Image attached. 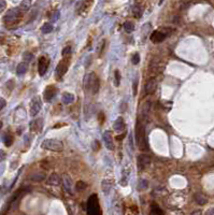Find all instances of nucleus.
I'll list each match as a JSON object with an SVG mask.
<instances>
[{"label":"nucleus","instance_id":"20e7f679","mask_svg":"<svg viewBox=\"0 0 214 215\" xmlns=\"http://www.w3.org/2000/svg\"><path fill=\"white\" fill-rule=\"evenodd\" d=\"M22 17V10L21 9H11L8 11V13L4 16V23L6 25H13L17 23Z\"/></svg>","mask_w":214,"mask_h":215},{"label":"nucleus","instance_id":"a878e982","mask_svg":"<svg viewBox=\"0 0 214 215\" xmlns=\"http://www.w3.org/2000/svg\"><path fill=\"white\" fill-rule=\"evenodd\" d=\"M3 142L4 144L6 145V146H10V145H12L13 143V137L11 136V134H6V136L3 137Z\"/></svg>","mask_w":214,"mask_h":215},{"label":"nucleus","instance_id":"bb28decb","mask_svg":"<svg viewBox=\"0 0 214 215\" xmlns=\"http://www.w3.org/2000/svg\"><path fill=\"white\" fill-rule=\"evenodd\" d=\"M114 83H115V86L119 87V82H121V74H119V70H115L114 72Z\"/></svg>","mask_w":214,"mask_h":215},{"label":"nucleus","instance_id":"72a5a7b5","mask_svg":"<svg viewBox=\"0 0 214 215\" xmlns=\"http://www.w3.org/2000/svg\"><path fill=\"white\" fill-rule=\"evenodd\" d=\"M6 8V0H0V13H2Z\"/></svg>","mask_w":214,"mask_h":215},{"label":"nucleus","instance_id":"393cba45","mask_svg":"<svg viewBox=\"0 0 214 215\" xmlns=\"http://www.w3.org/2000/svg\"><path fill=\"white\" fill-rule=\"evenodd\" d=\"M132 13H134L135 17H137V18L141 17V15H142V9H141V6H135L134 8H132Z\"/></svg>","mask_w":214,"mask_h":215},{"label":"nucleus","instance_id":"f257e3e1","mask_svg":"<svg viewBox=\"0 0 214 215\" xmlns=\"http://www.w3.org/2000/svg\"><path fill=\"white\" fill-rule=\"evenodd\" d=\"M99 86H100V83H99V80H98V77L94 72L89 73V74H87L86 77H85L84 87L86 90H91L94 94H96V93L99 90Z\"/></svg>","mask_w":214,"mask_h":215},{"label":"nucleus","instance_id":"9b49d317","mask_svg":"<svg viewBox=\"0 0 214 215\" xmlns=\"http://www.w3.org/2000/svg\"><path fill=\"white\" fill-rule=\"evenodd\" d=\"M103 140H104V144L106 146L108 147V149L112 151L114 149V144H113V138H112V134H111L110 131H106L103 133Z\"/></svg>","mask_w":214,"mask_h":215},{"label":"nucleus","instance_id":"dca6fc26","mask_svg":"<svg viewBox=\"0 0 214 215\" xmlns=\"http://www.w3.org/2000/svg\"><path fill=\"white\" fill-rule=\"evenodd\" d=\"M62 101L64 105H70L74 101V96L71 93H64L62 96Z\"/></svg>","mask_w":214,"mask_h":215},{"label":"nucleus","instance_id":"9d476101","mask_svg":"<svg viewBox=\"0 0 214 215\" xmlns=\"http://www.w3.org/2000/svg\"><path fill=\"white\" fill-rule=\"evenodd\" d=\"M98 208H99V205H98V201H97V196H95V195H93V196L89 198L88 202H87V212H91V209H95L96 212L97 213H99V211H98Z\"/></svg>","mask_w":214,"mask_h":215},{"label":"nucleus","instance_id":"0eeeda50","mask_svg":"<svg viewBox=\"0 0 214 215\" xmlns=\"http://www.w3.org/2000/svg\"><path fill=\"white\" fill-rule=\"evenodd\" d=\"M57 94V88L53 85H50L45 88L44 93H43V97H44V100L45 101H51L54 97L56 96Z\"/></svg>","mask_w":214,"mask_h":215},{"label":"nucleus","instance_id":"cd10ccee","mask_svg":"<svg viewBox=\"0 0 214 215\" xmlns=\"http://www.w3.org/2000/svg\"><path fill=\"white\" fill-rule=\"evenodd\" d=\"M131 62L134 65H138L139 62H140V55H139L138 53H135L131 57Z\"/></svg>","mask_w":214,"mask_h":215},{"label":"nucleus","instance_id":"c9c22d12","mask_svg":"<svg viewBox=\"0 0 214 215\" xmlns=\"http://www.w3.org/2000/svg\"><path fill=\"white\" fill-rule=\"evenodd\" d=\"M6 152L2 151V149H0V161H3L4 159H6Z\"/></svg>","mask_w":214,"mask_h":215},{"label":"nucleus","instance_id":"6e6552de","mask_svg":"<svg viewBox=\"0 0 214 215\" xmlns=\"http://www.w3.org/2000/svg\"><path fill=\"white\" fill-rule=\"evenodd\" d=\"M41 110V102L38 98L32 99L31 103H30V114L32 116H34L36 114H38L39 111Z\"/></svg>","mask_w":214,"mask_h":215},{"label":"nucleus","instance_id":"f03ea898","mask_svg":"<svg viewBox=\"0 0 214 215\" xmlns=\"http://www.w3.org/2000/svg\"><path fill=\"white\" fill-rule=\"evenodd\" d=\"M136 141L140 149H142V151L147 149V142H146V139H145V128H144V126L141 123L137 124Z\"/></svg>","mask_w":214,"mask_h":215},{"label":"nucleus","instance_id":"2f4dec72","mask_svg":"<svg viewBox=\"0 0 214 215\" xmlns=\"http://www.w3.org/2000/svg\"><path fill=\"white\" fill-rule=\"evenodd\" d=\"M70 53H71V47L70 46H66L64 50H63V56L64 57H67V56H69L70 55Z\"/></svg>","mask_w":214,"mask_h":215},{"label":"nucleus","instance_id":"c756f323","mask_svg":"<svg viewBox=\"0 0 214 215\" xmlns=\"http://www.w3.org/2000/svg\"><path fill=\"white\" fill-rule=\"evenodd\" d=\"M147 186H148V183L145 180H141L140 183H139V188H140V189H145V188H147Z\"/></svg>","mask_w":214,"mask_h":215},{"label":"nucleus","instance_id":"4468645a","mask_svg":"<svg viewBox=\"0 0 214 215\" xmlns=\"http://www.w3.org/2000/svg\"><path fill=\"white\" fill-rule=\"evenodd\" d=\"M42 126H43V121L41 118L39 119H36V121H31L30 123V129L32 130V131H41V129H42Z\"/></svg>","mask_w":214,"mask_h":215},{"label":"nucleus","instance_id":"39448f33","mask_svg":"<svg viewBox=\"0 0 214 215\" xmlns=\"http://www.w3.org/2000/svg\"><path fill=\"white\" fill-rule=\"evenodd\" d=\"M68 67H69V62L67 58H65V59L62 60V62L58 64V66L56 67V75H57L58 78H62L63 75L67 72Z\"/></svg>","mask_w":214,"mask_h":215},{"label":"nucleus","instance_id":"412c9836","mask_svg":"<svg viewBox=\"0 0 214 215\" xmlns=\"http://www.w3.org/2000/svg\"><path fill=\"white\" fill-rule=\"evenodd\" d=\"M54 29L53 25H52L51 23H45L42 25V27H41V31L43 32V34H50V32H52Z\"/></svg>","mask_w":214,"mask_h":215},{"label":"nucleus","instance_id":"f3484780","mask_svg":"<svg viewBox=\"0 0 214 215\" xmlns=\"http://www.w3.org/2000/svg\"><path fill=\"white\" fill-rule=\"evenodd\" d=\"M27 70H28L27 62H21V64H18V66L16 68V73L18 75H23L27 72Z\"/></svg>","mask_w":214,"mask_h":215},{"label":"nucleus","instance_id":"c85d7f7f","mask_svg":"<svg viewBox=\"0 0 214 215\" xmlns=\"http://www.w3.org/2000/svg\"><path fill=\"white\" fill-rule=\"evenodd\" d=\"M151 213H152V214H159V215H161V214H163V211H161V210H159V208L157 207V205H153Z\"/></svg>","mask_w":214,"mask_h":215},{"label":"nucleus","instance_id":"7c9ffc66","mask_svg":"<svg viewBox=\"0 0 214 215\" xmlns=\"http://www.w3.org/2000/svg\"><path fill=\"white\" fill-rule=\"evenodd\" d=\"M86 188V184L84 183L83 181H80V182H78V184H76V189L78 190H83V189H85Z\"/></svg>","mask_w":214,"mask_h":215},{"label":"nucleus","instance_id":"2eb2a0df","mask_svg":"<svg viewBox=\"0 0 214 215\" xmlns=\"http://www.w3.org/2000/svg\"><path fill=\"white\" fill-rule=\"evenodd\" d=\"M113 129L115 131H122L125 129V123H124L123 117H119L116 121L113 123Z\"/></svg>","mask_w":214,"mask_h":215},{"label":"nucleus","instance_id":"1a4fd4ad","mask_svg":"<svg viewBox=\"0 0 214 215\" xmlns=\"http://www.w3.org/2000/svg\"><path fill=\"white\" fill-rule=\"evenodd\" d=\"M166 34L165 32H163V31H154L152 34V36H151V41L152 42H154V43H160V42H163L164 40L166 39Z\"/></svg>","mask_w":214,"mask_h":215},{"label":"nucleus","instance_id":"aec40b11","mask_svg":"<svg viewBox=\"0 0 214 215\" xmlns=\"http://www.w3.org/2000/svg\"><path fill=\"white\" fill-rule=\"evenodd\" d=\"M49 183L51 184V185H58V184L60 183V177L57 173H53V174L50 177Z\"/></svg>","mask_w":214,"mask_h":215},{"label":"nucleus","instance_id":"6ab92c4d","mask_svg":"<svg viewBox=\"0 0 214 215\" xmlns=\"http://www.w3.org/2000/svg\"><path fill=\"white\" fill-rule=\"evenodd\" d=\"M194 198H195L196 202H197L198 205H206V203L208 202V199H207V197L204 196L202 194H196Z\"/></svg>","mask_w":214,"mask_h":215},{"label":"nucleus","instance_id":"ddd939ff","mask_svg":"<svg viewBox=\"0 0 214 215\" xmlns=\"http://www.w3.org/2000/svg\"><path fill=\"white\" fill-rule=\"evenodd\" d=\"M151 159L147 155H140L138 157V169L139 170H143L148 164H150Z\"/></svg>","mask_w":214,"mask_h":215},{"label":"nucleus","instance_id":"4c0bfd02","mask_svg":"<svg viewBox=\"0 0 214 215\" xmlns=\"http://www.w3.org/2000/svg\"><path fill=\"white\" fill-rule=\"evenodd\" d=\"M134 94L136 95V93H137V82H135V84H134Z\"/></svg>","mask_w":214,"mask_h":215},{"label":"nucleus","instance_id":"5701e85b","mask_svg":"<svg viewBox=\"0 0 214 215\" xmlns=\"http://www.w3.org/2000/svg\"><path fill=\"white\" fill-rule=\"evenodd\" d=\"M30 6H31V0H23L21 6H19V9L22 11H27L29 10Z\"/></svg>","mask_w":214,"mask_h":215},{"label":"nucleus","instance_id":"7ed1b4c3","mask_svg":"<svg viewBox=\"0 0 214 215\" xmlns=\"http://www.w3.org/2000/svg\"><path fill=\"white\" fill-rule=\"evenodd\" d=\"M41 147L44 149H49V151L60 152L64 149V144L62 141L56 140V139H46L42 142Z\"/></svg>","mask_w":214,"mask_h":215},{"label":"nucleus","instance_id":"e433bc0d","mask_svg":"<svg viewBox=\"0 0 214 215\" xmlns=\"http://www.w3.org/2000/svg\"><path fill=\"white\" fill-rule=\"evenodd\" d=\"M207 214H208V215H214V208L210 209L209 211H207Z\"/></svg>","mask_w":214,"mask_h":215},{"label":"nucleus","instance_id":"473e14b6","mask_svg":"<svg viewBox=\"0 0 214 215\" xmlns=\"http://www.w3.org/2000/svg\"><path fill=\"white\" fill-rule=\"evenodd\" d=\"M23 59L25 60V62H30V60L32 59V55H31V53H28V52H26V53H24V55H23Z\"/></svg>","mask_w":214,"mask_h":215},{"label":"nucleus","instance_id":"f8f14e48","mask_svg":"<svg viewBox=\"0 0 214 215\" xmlns=\"http://www.w3.org/2000/svg\"><path fill=\"white\" fill-rule=\"evenodd\" d=\"M156 86H157V83H156V80L155 79H150L145 84V93L147 95H151L156 90Z\"/></svg>","mask_w":214,"mask_h":215},{"label":"nucleus","instance_id":"b1692460","mask_svg":"<svg viewBox=\"0 0 214 215\" xmlns=\"http://www.w3.org/2000/svg\"><path fill=\"white\" fill-rule=\"evenodd\" d=\"M44 177H45V174H43V173H34V175L30 177V179L34 182H41L42 180H44Z\"/></svg>","mask_w":214,"mask_h":215},{"label":"nucleus","instance_id":"f704fd0d","mask_svg":"<svg viewBox=\"0 0 214 215\" xmlns=\"http://www.w3.org/2000/svg\"><path fill=\"white\" fill-rule=\"evenodd\" d=\"M6 106V101L2 97H0V110H2Z\"/></svg>","mask_w":214,"mask_h":215},{"label":"nucleus","instance_id":"423d86ee","mask_svg":"<svg viewBox=\"0 0 214 215\" xmlns=\"http://www.w3.org/2000/svg\"><path fill=\"white\" fill-rule=\"evenodd\" d=\"M49 59L44 56L39 58V62H38V71H39V74L40 75H44V73L46 72L47 68H49Z\"/></svg>","mask_w":214,"mask_h":215},{"label":"nucleus","instance_id":"a211bd4d","mask_svg":"<svg viewBox=\"0 0 214 215\" xmlns=\"http://www.w3.org/2000/svg\"><path fill=\"white\" fill-rule=\"evenodd\" d=\"M63 181H64V182H63V184H64V186H65V188L67 189V192L71 193V190H72L71 179L67 174H64V175H63Z\"/></svg>","mask_w":214,"mask_h":215},{"label":"nucleus","instance_id":"58836bf2","mask_svg":"<svg viewBox=\"0 0 214 215\" xmlns=\"http://www.w3.org/2000/svg\"><path fill=\"white\" fill-rule=\"evenodd\" d=\"M200 213H201V212H200V211H197V212H194V214H200Z\"/></svg>","mask_w":214,"mask_h":215},{"label":"nucleus","instance_id":"4be33fe9","mask_svg":"<svg viewBox=\"0 0 214 215\" xmlns=\"http://www.w3.org/2000/svg\"><path fill=\"white\" fill-rule=\"evenodd\" d=\"M123 27H124V29H125V31L128 32V34L132 32V31H134V29H135L134 23H131V22H129V21L125 22V23H124V25H123Z\"/></svg>","mask_w":214,"mask_h":215}]
</instances>
